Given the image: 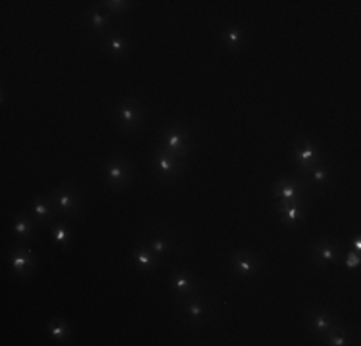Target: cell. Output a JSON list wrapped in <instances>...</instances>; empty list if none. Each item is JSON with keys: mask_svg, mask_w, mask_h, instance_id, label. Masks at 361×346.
Masks as SVG:
<instances>
[{"mask_svg": "<svg viewBox=\"0 0 361 346\" xmlns=\"http://www.w3.org/2000/svg\"><path fill=\"white\" fill-rule=\"evenodd\" d=\"M338 260V244L331 239H321L311 246V262L321 269H328Z\"/></svg>", "mask_w": 361, "mask_h": 346, "instance_id": "cell-10", "label": "cell"}, {"mask_svg": "<svg viewBox=\"0 0 361 346\" xmlns=\"http://www.w3.org/2000/svg\"><path fill=\"white\" fill-rule=\"evenodd\" d=\"M102 177L112 189H125L133 177V167L125 156L113 154L106 158L102 164Z\"/></svg>", "mask_w": 361, "mask_h": 346, "instance_id": "cell-3", "label": "cell"}, {"mask_svg": "<svg viewBox=\"0 0 361 346\" xmlns=\"http://www.w3.org/2000/svg\"><path fill=\"white\" fill-rule=\"evenodd\" d=\"M306 204L308 200H302V202H293V204H277V212L281 216V221L286 227H298L306 217Z\"/></svg>", "mask_w": 361, "mask_h": 346, "instance_id": "cell-14", "label": "cell"}, {"mask_svg": "<svg viewBox=\"0 0 361 346\" xmlns=\"http://www.w3.org/2000/svg\"><path fill=\"white\" fill-rule=\"evenodd\" d=\"M69 239H71V229L68 225L60 221V219L54 221L52 224V241L56 242L58 246H64V244H68Z\"/></svg>", "mask_w": 361, "mask_h": 346, "instance_id": "cell-24", "label": "cell"}, {"mask_svg": "<svg viewBox=\"0 0 361 346\" xmlns=\"http://www.w3.org/2000/svg\"><path fill=\"white\" fill-rule=\"evenodd\" d=\"M325 338L328 340V345H333V346L348 345V329H346L344 325L338 321L335 327L331 329L327 335H325Z\"/></svg>", "mask_w": 361, "mask_h": 346, "instance_id": "cell-23", "label": "cell"}, {"mask_svg": "<svg viewBox=\"0 0 361 346\" xmlns=\"http://www.w3.org/2000/svg\"><path fill=\"white\" fill-rule=\"evenodd\" d=\"M293 148H294V162H296L298 170H300V175L308 172V170H311L315 164H319V162L325 160V158H323V150H321V147H319V143L311 140V138H306V137L296 138V140L293 143Z\"/></svg>", "mask_w": 361, "mask_h": 346, "instance_id": "cell-6", "label": "cell"}, {"mask_svg": "<svg viewBox=\"0 0 361 346\" xmlns=\"http://www.w3.org/2000/svg\"><path fill=\"white\" fill-rule=\"evenodd\" d=\"M102 6L108 12H125L131 8V4L125 0H106V2H102Z\"/></svg>", "mask_w": 361, "mask_h": 346, "instance_id": "cell-25", "label": "cell"}, {"mask_svg": "<svg viewBox=\"0 0 361 346\" xmlns=\"http://www.w3.org/2000/svg\"><path fill=\"white\" fill-rule=\"evenodd\" d=\"M31 216L39 221V224H50L54 219H58V212H56V206L50 200V197H35L33 200V214Z\"/></svg>", "mask_w": 361, "mask_h": 346, "instance_id": "cell-17", "label": "cell"}, {"mask_svg": "<svg viewBox=\"0 0 361 346\" xmlns=\"http://www.w3.org/2000/svg\"><path fill=\"white\" fill-rule=\"evenodd\" d=\"M115 125L118 129L123 133H131V131H137L142 127L145 123V108L140 106L137 98H127L115 108Z\"/></svg>", "mask_w": 361, "mask_h": 346, "instance_id": "cell-4", "label": "cell"}, {"mask_svg": "<svg viewBox=\"0 0 361 346\" xmlns=\"http://www.w3.org/2000/svg\"><path fill=\"white\" fill-rule=\"evenodd\" d=\"M48 331H50V337L58 343H66L71 337V327L66 320L62 318H52L48 323Z\"/></svg>", "mask_w": 361, "mask_h": 346, "instance_id": "cell-22", "label": "cell"}, {"mask_svg": "<svg viewBox=\"0 0 361 346\" xmlns=\"http://www.w3.org/2000/svg\"><path fill=\"white\" fill-rule=\"evenodd\" d=\"M219 39H221V44H223V48L231 52H241L244 51V46L248 43V37L244 33V29L239 26H229L225 27L221 35H219Z\"/></svg>", "mask_w": 361, "mask_h": 346, "instance_id": "cell-16", "label": "cell"}, {"mask_svg": "<svg viewBox=\"0 0 361 346\" xmlns=\"http://www.w3.org/2000/svg\"><path fill=\"white\" fill-rule=\"evenodd\" d=\"M154 164H156L154 167L156 175H158L162 181H173V179L180 177V173L185 172V167H187V160L169 154V152L164 150L162 147H156Z\"/></svg>", "mask_w": 361, "mask_h": 346, "instance_id": "cell-7", "label": "cell"}, {"mask_svg": "<svg viewBox=\"0 0 361 346\" xmlns=\"http://www.w3.org/2000/svg\"><path fill=\"white\" fill-rule=\"evenodd\" d=\"M232 273L242 279H254L261 271V260L256 252L239 251L232 254L231 258Z\"/></svg>", "mask_w": 361, "mask_h": 346, "instance_id": "cell-9", "label": "cell"}, {"mask_svg": "<svg viewBox=\"0 0 361 346\" xmlns=\"http://www.w3.org/2000/svg\"><path fill=\"white\" fill-rule=\"evenodd\" d=\"M8 262L12 271L19 277H29L37 268V260L33 256V251L27 246V242H16L8 251Z\"/></svg>", "mask_w": 361, "mask_h": 346, "instance_id": "cell-8", "label": "cell"}, {"mask_svg": "<svg viewBox=\"0 0 361 346\" xmlns=\"http://www.w3.org/2000/svg\"><path fill=\"white\" fill-rule=\"evenodd\" d=\"M133 262L137 264L138 269H142V271H152V269H156L160 266L162 258H158L154 252L150 251L147 241H142L137 248L133 251Z\"/></svg>", "mask_w": 361, "mask_h": 346, "instance_id": "cell-18", "label": "cell"}, {"mask_svg": "<svg viewBox=\"0 0 361 346\" xmlns=\"http://www.w3.org/2000/svg\"><path fill=\"white\" fill-rule=\"evenodd\" d=\"M360 264H361V256H360V252H355L350 246V251L346 252V260H344V266L348 269H358L360 268Z\"/></svg>", "mask_w": 361, "mask_h": 346, "instance_id": "cell-26", "label": "cell"}, {"mask_svg": "<svg viewBox=\"0 0 361 346\" xmlns=\"http://www.w3.org/2000/svg\"><path fill=\"white\" fill-rule=\"evenodd\" d=\"M37 219L27 212H19L12 219V233L16 237V242H27L35 237V229H37Z\"/></svg>", "mask_w": 361, "mask_h": 346, "instance_id": "cell-13", "label": "cell"}, {"mask_svg": "<svg viewBox=\"0 0 361 346\" xmlns=\"http://www.w3.org/2000/svg\"><path fill=\"white\" fill-rule=\"evenodd\" d=\"M306 181L302 177H283L271 187V197L277 199V204H293V202H302L306 199Z\"/></svg>", "mask_w": 361, "mask_h": 346, "instance_id": "cell-5", "label": "cell"}, {"mask_svg": "<svg viewBox=\"0 0 361 346\" xmlns=\"http://www.w3.org/2000/svg\"><path fill=\"white\" fill-rule=\"evenodd\" d=\"M190 145H192V129L185 121H172L160 131L158 147L167 150L169 154L187 160L190 152Z\"/></svg>", "mask_w": 361, "mask_h": 346, "instance_id": "cell-1", "label": "cell"}, {"mask_svg": "<svg viewBox=\"0 0 361 346\" xmlns=\"http://www.w3.org/2000/svg\"><path fill=\"white\" fill-rule=\"evenodd\" d=\"M147 244L158 258H164L165 254L173 248V239L169 235H154L148 239Z\"/></svg>", "mask_w": 361, "mask_h": 346, "instance_id": "cell-21", "label": "cell"}, {"mask_svg": "<svg viewBox=\"0 0 361 346\" xmlns=\"http://www.w3.org/2000/svg\"><path fill=\"white\" fill-rule=\"evenodd\" d=\"M86 21H89V26L93 27V31L96 35H100V37H104V35L110 31V12L104 8L102 4L89 10Z\"/></svg>", "mask_w": 361, "mask_h": 346, "instance_id": "cell-19", "label": "cell"}, {"mask_svg": "<svg viewBox=\"0 0 361 346\" xmlns=\"http://www.w3.org/2000/svg\"><path fill=\"white\" fill-rule=\"evenodd\" d=\"M306 313L310 318V329L315 335H321V337H325L328 331L338 323L335 311L325 310V308H311Z\"/></svg>", "mask_w": 361, "mask_h": 346, "instance_id": "cell-11", "label": "cell"}, {"mask_svg": "<svg viewBox=\"0 0 361 346\" xmlns=\"http://www.w3.org/2000/svg\"><path fill=\"white\" fill-rule=\"evenodd\" d=\"M172 285L175 289V293L179 294L180 298H187L190 294H194L200 291V286L194 281V277L185 273V271H173L172 273Z\"/></svg>", "mask_w": 361, "mask_h": 346, "instance_id": "cell-20", "label": "cell"}, {"mask_svg": "<svg viewBox=\"0 0 361 346\" xmlns=\"http://www.w3.org/2000/svg\"><path fill=\"white\" fill-rule=\"evenodd\" d=\"M50 200L56 206V212L60 217H75L81 210V202H83V197L79 189L73 185V183L64 181L58 187L50 192Z\"/></svg>", "mask_w": 361, "mask_h": 346, "instance_id": "cell-2", "label": "cell"}, {"mask_svg": "<svg viewBox=\"0 0 361 346\" xmlns=\"http://www.w3.org/2000/svg\"><path fill=\"white\" fill-rule=\"evenodd\" d=\"M185 300V311H187V318L192 325H202L204 323V318H206L207 313L212 311V306L207 304L206 296H202L200 291L194 294H190L187 298H183Z\"/></svg>", "mask_w": 361, "mask_h": 346, "instance_id": "cell-12", "label": "cell"}, {"mask_svg": "<svg viewBox=\"0 0 361 346\" xmlns=\"http://www.w3.org/2000/svg\"><path fill=\"white\" fill-rule=\"evenodd\" d=\"M353 251L361 252V241H360V239H355V241H353Z\"/></svg>", "mask_w": 361, "mask_h": 346, "instance_id": "cell-27", "label": "cell"}, {"mask_svg": "<svg viewBox=\"0 0 361 346\" xmlns=\"http://www.w3.org/2000/svg\"><path fill=\"white\" fill-rule=\"evenodd\" d=\"M102 46L112 54L113 58H123L127 51H129V41L127 35L120 31V29H110L108 33L102 37Z\"/></svg>", "mask_w": 361, "mask_h": 346, "instance_id": "cell-15", "label": "cell"}]
</instances>
